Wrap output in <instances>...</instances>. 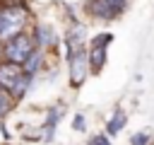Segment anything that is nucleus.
I'll list each match as a JSON object with an SVG mask.
<instances>
[{
    "label": "nucleus",
    "instance_id": "nucleus-13",
    "mask_svg": "<svg viewBox=\"0 0 154 145\" xmlns=\"http://www.w3.org/2000/svg\"><path fill=\"white\" fill-rule=\"evenodd\" d=\"M130 145H152V133H149V130H137V133H132Z\"/></svg>",
    "mask_w": 154,
    "mask_h": 145
},
{
    "label": "nucleus",
    "instance_id": "nucleus-9",
    "mask_svg": "<svg viewBox=\"0 0 154 145\" xmlns=\"http://www.w3.org/2000/svg\"><path fill=\"white\" fill-rule=\"evenodd\" d=\"M31 82H34V75L24 72V75L19 77V82L12 87V92H10V94H12V99H14V102H22V99L29 94V87H31Z\"/></svg>",
    "mask_w": 154,
    "mask_h": 145
},
{
    "label": "nucleus",
    "instance_id": "nucleus-3",
    "mask_svg": "<svg viewBox=\"0 0 154 145\" xmlns=\"http://www.w3.org/2000/svg\"><path fill=\"white\" fill-rule=\"evenodd\" d=\"M67 80H70V87L72 89H79L82 85H84V80H87V75L91 72V68H89V51L87 48H82V51H77L70 60H67Z\"/></svg>",
    "mask_w": 154,
    "mask_h": 145
},
{
    "label": "nucleus",
    "instance_id": "nucleus-2",
    "mask_svg": "<svg viewBox=\"0 0 154 145\" xmlns=\"http://www.w3.org/2000/svg\"><path fill=\"white\" fill-rule=\"evenodd\" d=\"M34 51H36V41L31 36V31H24L5 44V60L14 63V65H24Z\"/></svg>",
    "mask_w": 154,
    "mask_h": 145
},
{
    "label": "nucleus",
    "instance_id": "nucleus-8",
    "mask_svg": "<svg viewBox=\"0 0 154 145\" xmlns=\"http://www.w3.org/2000/svg\"><path fill=\"white\" fill-rule=\"evenodd\" d=\"M106 65V46H89V68L91 72H101Z\"/></svg>",
    "mask_w": 154,
    "mask_h": 145
},
{
    "label": "nucleus",
    "instance_id": "nucleus-11",
    "mask_svg": "<svg viewBox=\"0 0 154 145\" xmlns=\"http://www.w3.org/2000/svg\"><path fill=\"white\" fill-rule=\"evenodd\" d=\"M43 53H46V51L36 48V51L31 53V58H29V60L22 65V68H24V72H29V75H36V72L43 68V60H46V56H43Z\"/></svg>",
    "mask_w": 154,
    "mask_h": 145
},
{
    "label": "nucleus",
    "instance_id": "nucleus-14",
    "mask_svg": "<svg viewBox=\"0 0 154 145\" xmlns=\"http://www.w3.org/2000/svg\"><path fill=\"white\" fill-rule=\"evenodd\" d=\"M87 145H111V138L106 133H94L87 138Z\"/></svg>",
    "mask_w": 154,
    "mask_h": 145
},
{
    "label": "nucleus",
    "instance_id": "nucleus-6",
    "mask_svg": "<svg viewBox=\"0 0 154 145\" xmlns=\"http://www.w3.org/2000/svg\"><path fill=\"white\" fill-rule=\"evenodd\" d=\"M31 36H34V41H36V48H41V51L55 48V44H58V36H55L53 27H48V24H43V22L31 29Z\"/></svg>",
    "mask_w": 154,
    "mask_h": 145
},
{
    "label": "nucleus",
    "instance_id": "nucleus-12",
    "mask_svg": "<svg viewBox=\"0 0 154 145\" xmlns=\"http://www.w3.org/2000/svg\"><path fill=\"white\" fill-rule=\"evenodd\" d=\"M14 99H12V94L10 92H2L0 89V121H5L10 114H12V109H14Z\"/></svg>",
    "mask_w": 154,
    "mask_h": 145
},
{
    "label": "nucleus",
    "instance_id": "nucleus-5",
    "mask_svg": "<svg viewBox=\"0 0 154 145\" xmlns=\"http://www.w3.org/2000/svg\"><path fill=\"white\" fill-rule=\"evenodd\" d=\"M22 75H24V68L22 65H14L10 60H2L0 63V89L2 92H12V87L19 82Z\"/></svg>",
    "mask_w": 154,
    "mask_h": 145
},
{
    "label": "nucleus",
    "instance_id": "nucleus-15",
    "mask_svg": "<svg viewBox=\"0 0 154 145\" xmlns=\"http://www.w3.org/2000/svg\"><path fill=\"white\" fill-rule=\"evenodd\" d=\"M111 41H113V36H111V34H96V36L91 39V44H89V46H108Z\"/></svg>",
    "mask_w": 154,
    "mask_h": 145
},
{
    "label": "nucleus",
    "instance_id": "nucleus-1",
    "mask_svg": "<svg viewBox=\"0 0 154 145\" xmlns=\"http://www.w3.org/2000/svg\"><path fill=\"white\" fill-rule=\"evenodd\" d=\"M2 10V24H0V41L7 44L10 39L26 31L29 24V10L26 5H0Z\"/></svg>",
    "mask_w": 154,
    "mask_h": 145
},
{
    "label": "nucleus",
    "instance_id": "nucleus-10",
    "mask_svg": "<svg viewBox=\"0 0 154 145\" xmlns=\"http://www.w3.org/2000/svg\"><path fill=\"white\" fill-rule=\"evenodd\" d=\"M63 114H65V106H63V104H53V106H48V111H46V123H43V128H48V130H55V126L60 123Z\"/></svg>",
    "mask_w": 154,
    "mask_h": 145
},
{
    "label": "nucleus",
    "instance_id": "nucleus-17",
    "mask_svg": "<svg viewBox=\"0 0 154 145\" xmlns=\"http://www.w3.org/2000/svg\"><path fill=\"white\" fill-rule=\"evenodd\" d=\"M2 60H5V44L0 41V63H2Z\"/></svg>",
    "mask_w": 154,
    "mask_h": 145
},
{
    "label": "nucleus",
    "instance_id": "nucleus-7",
    "mask_svg": "<svg viewBox=\"0 0 154 145\" xmlns=\"http://www.w3.org/2000/svg\"><path fill=\"white\" fill-rule=\"evenodd\" d=\"M125 123H128V114L123 111V109H116L113 114H111V118L106 121V135L108 138H113V135H118L123 128H125Z\"/></svg>",
    "mask_w": 154,
    "mask_h": 145
},
{
    "label": "nucleus",
    "instance_id": "nucleus-18",
    "mask_svg": "<svg viewBox=\"0 0 154 145\" xmlns=\"http://www.w3.org/2000/svg\"><path fill=\"white\" fill-rule=\"evenodd\" d=\"M0 24H2V10H0Z\"/></svg>",
    "mask_w": 154,
    "mask_h": 145
},
{
    "label": "nucleus",
    "instance_id": "nucleus-16",
    "mask_svg": "<svg viewBox=\"0 0 154 145\" xmlns=\"http://www.w3.org/2000/svg\"><path fill=\"white\" fill-rule=\"evenodd\" d=\"M72 128H75L77 133H84V130H87V121H84V114H75V118H72Z\"/></svg>",
    "mask_w": 154,
    "mask_h": 145
},
{
    "label": "nucleus",
    "instance_id": "nucleus-4",
    "mask_svg": "<svg viewBox=\"0 0 154 145\" xmlns=\"http://www.w3.org/2000/svg\"><path fill=\"white\" fill-rule=\"evenodd\" d=\"M128 7V0H87L84 10L94 19H116Z\"/></svg>",
    "mask_w": 154,
    "mask_h": 145
}]
</instances>
